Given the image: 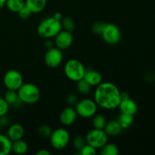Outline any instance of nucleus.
<instances>
[{"label":"nucleus","instance_id":"obj_27","mask_svg":"<svg viewBox=\"0 0 155 155\" xmlns=\"http://www.w3.org/2000/svg\"><path fill=\"white\" fill-rule=\"evenodd\" d=\"M86 144V139L82 136H76L73 139V145H74V148L78 151H80Z\"/></svg>","mask_w":155,"mask_h":155},{"label":"nucleus","instance_id":"obj_1","mask_svg":"<svg viewBox=\"0 0 155 155\" xmlns=\"http://www.w3.org/2000/svg\"><path fill=\"white\" fill-rule=\"evenodd\" d=\"M121 92L117 86L110 82H104L96 86L94 101L98 107L105 110H114L121 101Z\"/></svg>","mask_w":155,"mask_h":155},{"label":"nucleus","instance_id":"obj_13","mask_svg":"<svg viewBox=\"0 0 155 155\" xmlns=\"http://www.w3.org/2000/svg\"><path fill=\"white\" fill-rule=\"evenodd\" d=\"M118 107L121 113L133 115V116H134L138 111L137 104L136 103V101H133L130 98L121 100Z\"/></svg>","mask_w":155,"mask_h":155},{"label":"nucleus","instance_id":"obj_21","mask_svg":"<svg viewBox=\"0 0 155 155\" xmlns=\"http://www.w3.org/2000/svg\"><path fill=\"white\" fill-rule=\"evenodd\" d=\"M5 6L11 12L18 13L22 8L25 6V0H7Z\"/></svg>","mask_w":155,"mask_h":155},{"label":"nucleus","instance_id":"obj_35","mask_svg":"<svg viewBox=\"0 0 155 155\" xmlns=\"http://www.w3.org/2000/svg\"><path fill=\"white\" fill-rule=\"evenodd\" d=\"M54 42L51 40H50V39H47V40L45 42V45L47 48H50L51 47L54 46Z\"/></svg>","mask_w":155,"mask_h":155},{"label":"nucleus","instance_id":"obj_19","mask_svg":"<svg viewBox=\"0 0 155 155\" xmlns=\"http://www.w3.org/2000/svg\"><path fill=\"white\" fill-rule=\"evenodd\" d=\"M28 144L22 139L12 142V151L17 154H24L28 151Z\"/></svg>","mask_w":155,"mask_h":155},{"label":"nucleus","instance_id":"obj_26","mask_svg":"<svg viewBox=\"0 0 155 155\" xmlns=\"http://www.w3.org/2000/svg\"><path fill=\"white\" fill-rule=\"evenodd\" d=\"M61 22L62 29H64V30L72 32L75 29V22L70 17L62 18V19L61 20Z\"/></svg>","mask_w":155,"mask_h":155},{"label":"nucleus","instance_id":"obj_31","mask_svg":"<svg viewBox=\"0 0 155 155\" xmlns=\"http://www.w3.org/2000/svg\"><path fill=\"white\" fill-rule=\"evenodd\" d=\"M9 110V104L4 98L0 97V117L7 114Z\"/></svg>","mask_w":155,"mask_h":155},{"label":"nucleus","instance_id":"obj_37","mask_svg":"<svg viewBox=\"0 0 155 155\" xmlns=\"http://www.w3.org/2000/svg\"><path fill=\"white\" fill-rule=\"evenodd\" d=\"M53 17H54V18H55V19L59 20V21H61V20L62 19V18H63V17H62V15H61V12H56V13L54 14Z\"/></svg>","mask_w":155,"mask_h":155},{"label":"nucleus","instance_id":"obj_6","mask_svg":"<svg viewBox=\"0 0 155 155\" xmlns=\"http://www.w3.org/2000/svg\"><path fill=\"white\" fill-rule=\"evenodd\" d=\"M70 140V133L64 128H58L52 130V133L49 136L50 144L56 150H62L66 148Z\"/></svg>","mask_w":155,"mask_h":155},{"label":"nucleus","instance_id":"obj_18","mask_svg":"<svg viewBox=\"0 0 155 155\" xmlns=\"http://www.w3.org/2000/svg\"><path fill=\"white\" fill-rule=\"evenodd\" d=\"M12 151V141L5 135L0 134V155H8Z\"/></svg>","mask_w":155,"mask_h":155},{"label":"nucleus","instance_id":"obj_2","mask_svg":"<svg viewBox=\"0 0 155 155\" xmlns=\"http://www.w3.org/2000/svg\"><path fill=\"white\" fill-rule=\"evenodd\" d=\"M62 30L61 21L55 19L52 16L42 20L39 23L37 27V33L44 39H52Z\"/></svg>","mask_w":155,"mask_h":155},{"label":"nucleus","instance_id":"obj_30","mask_svg":"<svg viewBox=\"0 0 155 155\" xmlns=\"http://www.w3.org/2000/svg\"><path fill=\"white\" fill-rule=\"evenodd\" d=\"M105 24H106L101 22V21L95 22L92 27V33H93L94 34H96V35H101L103 30H104V27H105Z\"/></svg>","mask_w":155,"mask_h":155},{"label":"nucleus","instance_id":"obj_8","mask_svg":"<svg viewBox=\"0 0 155 155\" xmlns=\"http://www.w3.org/2000/svg\"><path fill=\"white\" fill-rule=\"evenodd\" d=\"M3 83L8 90L18 91L24 83V78L21 73L16 70H9L5 74Z\"/></svg>","mask_w":155,"mask_h":155},{"label":"nucleus","instance_id":"obj_34","mask_svg":"<svg viewBox=\"0 0 155 155\" xmlns=\"http://www.w3.org/2000/svg\"><path fill=\"white\" fill-rule=\"evenodd\" d=\"M8 124L9 120L6 117V115L0 117V126H2V127H6V126L8 125Z\"/></svg>","mask_w":155,"mask_h":155},{"label":"nucleus","instance_id":"obj_40","mask_svg":"<svg viewBox=\"0 0 155 155\" xmlns=\"http://www.w3.org/2000/svg\"><path fill=\"white\" fill-rule=\"evenodd\" d=\"M154 78H155V73H154Z\"/></svg>","mask_w":155,"mask_h":155},{"label":"nucleus","instance_id":"obj_36","mask_svg":"<svg viewBox=\"0 0 155 155\" xmlns=\"http://www.w3.org/2000/svg\"><path fill=\"white\" fill-rule=\"evenodd\" d=\"M36 155H50V152L46 149H40L36 152Z\"/></svg>","mask_w":155,"mask_h":155},{"label":"nucleus","instance_id":"obj_39","mask_svg":"<svg viewBox=\"0 0 155 155\" xmlns=\"http://www.w3.org/2000/svg\"><path fill=\"white\" fill-rule=\"evenodd\" d=\"M7 0H0V8L4 7L5 5V3Z\"/></svg>","mask_w":155,"mask_h":155},{"label":"nucleus","instance_id":"obj_12","mask_svg":"<svg viewBox=\"0 0 155 155\" xmlns=\"http://www.w3.org/2000/svg\"><path fill=\"white\" fill-rule=\"evenodd\" d=\"M77 114L75 108L73 107H67L63 109L59 116V120L61 124L69 127L74 124L77 117Z\"/></svg>","mask_w":155,"mask_h":155},{"label":"nucleus","instance_id":"obj_4","mask_svg":"<svg viewBox=\"0 0 155 155\" xmlns=\"http://www.w3.org/2000/svg\"><path fill=\"white\" fill-rule=\"evenodd\" d=\"M86 71L83 64L77 59L68 60L64 65V74L67 78L76 83L83 79Z\"/></svg>","mask_w":155,"mask_h":155},{"label":"nucleus","instance_id":"obj_9","mask_svg":"<svg viewBox=\"0 0 155 155\" xmlns=\"http://www.w3.org/2000/svg\"><path fill=\"white\" fill-rule=\"evenodd\" d=\"M102 39L109 45H116L120 41L121 33L119 27L113 24H106L101 33Z\"/></svg>","mask_w":155,"mask_h":155},{"label":"nucleus","instance_id":"obj_24","mask_svg":"<svg viewBox=\"0 0 155 155\" xmlns=\"http://www.w3.org/2000/svg\"><path fill=\"white\" fill-rule=\"evenodd\" d=\"M117 120L121 125V127H122L123 130H127L133 124V115L121 113L120 116L118 117Z\"/></svg>","mask_w":155,"mask_h":155},{"label":"nucleus","instance_id":"obj_38","mask_svg":"<svg viewBox=\"0 0 155 155\" xmlns=\"http://www.w3.org/2000/svg\"><path fill=\"white\" fill-rule=\"evenodd\" d=\"M120 97H121V100H124V99H127V98H130V95L127 92H121L120 93Z\"/></svg>","mask_w":155,"mask_h":155},{"label":"nucleus","instance_id":"obj_20","mask_svg":"<svg viewBox=\"0 0 155 155\" xmlns=\"http://www.w3.org/2000/svg\"><path fill=\"white\" fill-rule=\"evenodd\" d=\"M4 98L7 101L8 104H9V106H18L21 103H22V101L20 100L19 97H18L17 91L8 90V89L7 92L5 94Z\"/></svg>","mask_w":155,"mask_h":155},{"label":"nucleus","instance_id":"obj_16","mask_svg":"<svg viewBox=\"0 0 155 155\" xmlns=\"http://www.w3.org/2000/svg\"><path fill=\"white\" fill-rule=\"evenodd\" d=\"M104 130L108 136H117L122 132L123 128L117 120H110L106 123Z\"/></svg>","mask_w":155,"mask_h":155},{"label":"nucleus","instance_id":"obj_5","mask_svg":"<svg viewBox=\"0 0 155 155\" xmlns=\"http://www.w3.org/2000/svg\"><path fill=\"white\" fill-rule=\"evenodd\" d=\"M74 106L77 115L83 118L92 117L98 110V105L94 99L87 98L79 100Z\"/></svg>","mask_w":155,"mask_h":155},{"label":"nucleus","instance_id":"obj_28","mask_svg":"<svg viewBox=\"0 0 155 155\" xmlns=\"http://www.w3.org/2000/svg\"><path fill=\"white\" fill-rule=\"evenodd\" d=\"M79 151L81 155H94L97 153V149L89 144H86Z\"/></svg>","mask_w":155,"mask_h":155},{"label":"nucleus","instance_id":"obj_25","mask_svg":"<svg viewBox=\"0 0 155 155\" xmlns=\"http://www.w3.org/2000/svg\"><path fill=\"white\" fill-rule=\"evenodd\" d=\"M107 120L104 115L97 114H95L92 117V126L95 129H100V130H104V127L105 126Z\"/></svg>","mask_w":155,"mask_h":155},{"label":"nucleus","instance_id":"obj_3","mask_svg":"<svg viewBox=\"0 0 155 155\" xmlns=\"http://www.w3.org/2000/svg\"><path fill=\"white\" fill-rule=\"evenodd\" d=\"M18 97L22 103L32 104H35L39 100L41 96L40 90L35 84L31 83H23L18 89Z\"/></svg>","mask_w":155,"mask_h":155},{"label":"nucleus","instance_id":"obj_14","mask_svg":"<svg viewBox=\"0 0 155 155\" xmlns=\"http://www.w3.org/2000/svg\"><path fill=\"white\" fill-rule=\"evenodd\" d=\"M7 136L12 142L23 139L24 136V128L20 124H13L8 127Z\"/></svg>","mask_w":155,"mask_h":155},{"label":"nucleus","instance_id":"obj_29","mask_svg":"<svg viewBox=\"0 0 155 155\" xmlns=\"http://www.w3.org/2000/svg\"><path fill=\"white\" fill-rule=\"evenodd\" d=\"M38 133H39V136H41L42 137L49 138L51 133H52V130H51V128L49 126L42 125L39 127V130H38Z\"/></svg>","mask_w":155,"mask_h":155},{"label":"nucleus","instance_id":"obj_15","mask_svg":"<svg viewBox=\"0 0 155 155\" xmlns=\"http://www.w3.org/2000/svg\"><path fill=\"white\" fill-rule=\"evenodd\" d=\"M83 79L91 86H97L102 83V76L98 71L95 70L86 69Z\"/></svg>","mask_w":155,"mask_h":155},{"label":"nucleus","instance_id":"obj_10","mask_svg":"<svg viewBox=\"0 0 155 155\" xmlns=\"http://www.w3.org/2000/svg\"><path fill=\"white\" fill-rule=\"evenodd\" d=\"M63 53L62 50L57 47H51L48 48L45 54L44 61L47 67L50 68H55L61 64L63 61Z\"/></svg>","mask_w":155,"mask_h":155},{"label":"nucleus","instance_id":"obj_23","mask_svg":"<svg viewBox=\"0 0 155 155\" xmlns=\"http://www.w3.org/2000/svg\"><path fill=\"white\" fill-rule=\"evenodd\" d=\"M91 88L92 86L84 80H79L77 82V91L80 95H88L91 92Z\"/></svg>","mask_w":155,"mask_h":155},{"label":"nucleus","instance_id":"obj_11","mask_svg":"<svg viewBox=\"0 0 155 155\" xmlns=\"http://www.w3.org/2000/svg\"><path fill=\"white\" fill-rule=\"evenodd\" d=\"M73 42H74V36L72 32L62 30L54 37V44L55 47L58 48L59 49L65 50L71 46Z\"/></svg>","mask_w":155,"mask_h":155},{"label":"nucleus","instance_id":"obj_22","mask_svg":"<svg viewBox=\"0 0 155 155\" xmlns=\"http://www.w3.org/2000/svg\"><path fill=\"white\" fill-rule=\"evenodd\" d=\"M100 150V154L101 155H117L119 154V148L114 143L107 142Z\"/></svg>","mask_w":155,"mask_h":155},{"label":"nucleus","instance_id":"obj_33","mask_svg":"<svg viewBox=\"0 0 155 155\" xmlns=\"http://www.w3.org/2000/svg\"><path fill=\"white\" fill-rule=\"evenodd\" d=\"M77 101H78V98L75 94H69L67 97V102L70 105H75Z\"/></svg>","mask_w":155,"mask_h":155},{"label":"nucleus","instance_id":"obj_32","mask_svg":"<svg viewBox=\"0 0 155 155\" xmlns=\"http://www.w3.org/2000/svg\"><path fill=\"white\" fill-rule=\"evenodd\" d=\"M18 16H19L21 19H27V18H29L31 16L32 12H30V9L25 5L18 12Z\"/></svg>","mask_w":155,"mask_h":155},{"label":"nucleus","instance_id":"obj_7","mask_svg":"<svg viewBox=\"0 0 155 155\" xmlns=\"http://www.w3.org/2000/svg\"><path fill=\"white\" fill-rule=\"evenodd\" d=\"M86 144L92 145L96 149L102 148L108 142V136L106 134L104 130L95 129L90 130L86 134Z\"/></svg>","mask_w":155,"mask_h":155},{"label":"nucleus","instance_id":"obj_17","mask_svg":"<svg viewBox=\"0 0 155 155\" xmlns=\"http://www.w3.org/2000/svg\"><path fill=\"white\" fill-rule=\"evenodd\" d=\"M47 0H25V5L32 14H37L42 12L46 7Z\"/></svg>","mask_w":155,"mask_h":155}]
</instances>
